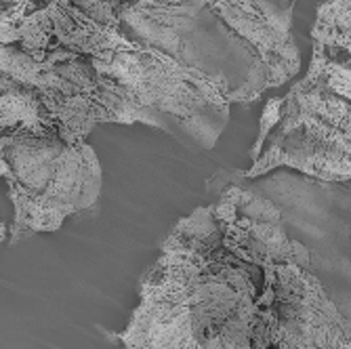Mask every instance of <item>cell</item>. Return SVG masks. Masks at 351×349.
Returning a JSON list of instances; mask_svg holds the SVG:
<instances>
[{
	"label": "cell",
	"instance_id": "obj_1",
	"mask_svg": "<svg viewBox=\"0 0 351 349\" xmlns=\"http://www.w3.org/2000/svg\"><path fill=\"white\" fill-rule=\"evenodd\" d=\"M208 189L223 244L261 272L267 349H351V183L278 169Z\"/></svg>",
	"mask_w": 351,
	"mask_h": 349
},
{
	"label": "cell",
	"instance_id": "obj_2",
	"mask_svg": "<svg viewBox=\"0 0 351 349\" xmlns=\"http://www.w3.org/2000/svg\"><path fill=\"white\" fill-rule=\"evenodd\" d=\"M261 272L223 244L213 204L173 228L141 280L124 349H267Z\"/></svg>",
	"mask_w": 351,
	"mask_h": 349
},
{
	"label": "cell",
	"instance_id": "obj_3",
	"mask_svg": "<svg viewBox=\"0 0 351 349\" xmlns=\"http://www.w3.org/2000/svg\"><path fill=\"white\" fill-rule=\"evenodd\" d=\"M295 3L135 0L120 13V34L202 72L230 93L232 104H250L301 70Z\"/></svg>",
	"mask_w": 351,
	"mask_h": 349
},
{
	"label": "cell",
	"instance_id": "obj_4",
	"mask_svg": "<svg viewBox=\"0 0 351 349\" xmlns=\"http://www.w3.org/2000/svg\"><path fill=\"white\" fill-rule=\"evenodd\" d=\"M242 177L278 169L324 183H351V55L313 43L309 68L267 101Z\"/></svg>",
	"mask_w": 351,
	"mask_h": 349
},
{
	"label": "cell",
	"instance_id": "obj_5",
	"mask_svg": "<svg viewBox=\"0 0 351 349\" xmlns=\"http://www.w3.org/2000/svg\"><path fill=\"white\" fill-rule=\"evenodd\" d=\"M95 68L120 86L135 122L173 135L183 145L215 147L230 122V93L171 55L131 43L93 59Z\"/></svg>",
	"mask_w": 351,
	"mask_h": 349
},
{
	"label": "cell",
	"instance_id": "obj_6",
	"mask_svg": "<svg viewBox=\"0 0 351 349\" xmlns=\"http://www.w3.org/2000/svg\"><path fill=\"white\" fill-rule=\"evenodd\" d=\"M0 179L15 208L11 244L57 232L63 221L90 210L101 196V163L93 147L59 133H19L0 139Z\"/></svg>",
	"mask_w": 351,
	"mask_h": 349
},
{
	"label": "cell",
	"instance_id": "obj_7",
	"mask_svg": "<svg viewBox=\"0 0 351 349\" xmlns=\"http://www.w3.org/2000/svg\"><path fill=\"white\" fill-rule=\"evenodd\" d=\"M0 72L38 95L59 135L70 143H84L95 126L106 122L135 124L120 86L99 74L86 55L53 51L34 59L0 45Z\"/></svg>",
	"mask_w": 351,
	"mask_h": 349
},
{
	"label": "cell",
	"instance_id": "obj_8",
	"mask_svg": "<svg viewBox=\"0 0 351 349\" xmlns=\"http://www.w3.org/2000/svg\"><path fill=\"white\" fill-rule=\"evenodd\" d=\"M135 0H49L21 19L0 13V45L43 59L70 51L99 59L133 40L120 34V13Z\"/></svg>",
	"mask_w": 351,
	"mask_h": 349
},
{
	"label": "cell",
	"instance_id": "obj_9",
	"mask_svg": "<svg viewBox=\"0 0 351 349\" xmlns=\"http://www.w3.org/2000/svg\"><path fill=\"white\" fill-rule=\"evenodd\" d=\"M19 133H59L38 95L25 84L0 72V139Z\"/></svg>",
	"mask_w": 351,
	"mask_h": 349
},
{
	"label": "cell",
	"instance_id": "obj_10",
	"mask_svg": "<svg viewBox=\"0 0 351 349\" xmlns=\"http://www.w3.org/2000/svg\"><path fill=\"white\" fill-rule=\"evenodd\" d=\"M311 40L351 55V0H322L317 5Z\"/></svg>",
	"mask_w": 351,
	"mask_h": 349
},
{
	"label": "cell",
	"instance_id": "obj_11",
	"mask_svg": "<svg viewBox=\"0 0 351 349\" xmlns=\"http://www.w3.org/2000/svg\"><path fill=\"white\" fill-rule=\"evenodd\" d=\"M47 3H49V0H0V5H3L0 13H3L5 17H9V19H21V17H25L29 13L38 11Z\"/></svg>",
	"mask_w": 351,
	"mask_h": 349
},
{
	"label": "cell",
	"instance_id": "obj_12",
	"mask_svg": "<svg viewBox=\"0 0 351 349\" xmlns=\"http://www.w3.org/2000/svg\"><path fill=\"white\" fill-rule=\"evenodd\" d=\"M5 234H7V228H5V224H0V242L5 240Z\"/></svg>",
	"mask_w": 351,
	"mask_h": 349
}]
</instances>
